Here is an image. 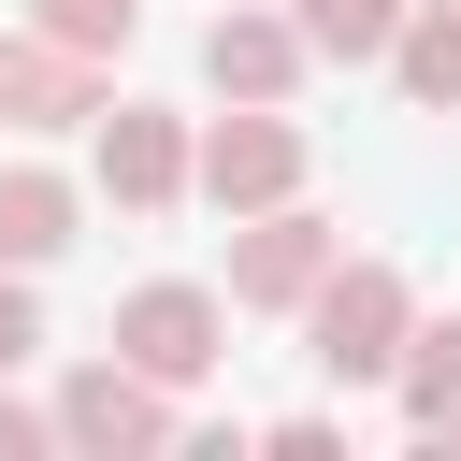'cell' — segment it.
<instances>
[{
  "mask_svg": "<svg viewBox=\"0 0 461 461\" xmlns=\"http://www.w3.org/2000/svg\"><path fill=\"white\" fill-rule=\"evenodd\" d=\"M403 331H418V288H403L389 259H331V274H317V303H303V346H317V375H331V389L403 375Z\"/></svg>",
  "mask_w": 461,
  "mask_h": 461,
  "instance_id": "obj_1",
  "label": "cell"
},
{
  "mask_svg": "<svg viewBox=\"0 0 461 461\" xmlns=\"http://www.w3.org/2000/svg\"><path fill=\"white\" fill-rule=\"evenodd\" d=\"M202 202H216V216H274V202H303V130H288L274 101L216 115V130H202Z\"/></svg>",
  "mask_w": 461,
  "mask_h": 461,
  "instance_id": "obj_2",
  "label": "cell"
},
{
  "mask_svg": "<svg viewBox=\"0 0 461 461\" xmlns=\"http://www.w3.org/2000/svg\"><path fill=\"white\" fill-rule=\"evenodd\" d=\"M331 259H346V230H331V216H303V202H274V216H245V245H230V303L303 317Z\"/></svg>",
  "mask_w": 461,
  "mask_h": 461,
  "instance_id": "obj_3",
  "label": "cell"
},
{
  "mask_svg": "<svg viewBox=\"0 0 461 461\" xmlns=\"http://www.w3.org/2000/svg\"><path fill=\"white\" fill-rule=\"evenodd\" d=\"M216 331H230V317H216V288H130V303H115V360H130V375H158V389H202V375L230 360Z\"/></svg>",
  "mask_w": 461,
  "mask_h": 461,
  "instance_id": "obj_4",
  "label": "cell"
},
{
  "mask_svg": "<svg viewBox=\"0 0 461 461\" xmlns=\"http://www.w3.org/2000/svg\"><path fill=\"white\" fill-rule=\"evenodd\" d=\"M58 447H86V461H144V447H173V389L130 375V360H86V375L58 389Z\"/></svg>",
  "mask_w": 461,
  "mask_h": 461,
  "instance_id": "obj_5",
  "label": "cell"
},
{
  "mask_svg": "<svg viewBox=\"0 0 461 461\" xmlns=\"http://www.w3.org/2000/svg\"><path fill=\"white\" fill-rule=\"evenodd\" d=\"M101 187H115L130 216H173V202L202 187V144H187V115H158V101H115V115H101Z\"/></svg>",
  "mask_w": 461,
  "mask_h": 461,
  "instance_id": "obj_6",
  "label": "cell"
},
{
  "mask_svg": "<svg viewBox=\"0 0 461 461\" xmlns=\"http://www.w3.org/2000/svg\"><path fill=\"white\" fill-rule=\"evenodd\" d=\"M101 115V58H72L58 29H0V130H86Z\"/></svg>",
  "mask_w": 461,
  "mask_h": 461,
  "instance_id": "obj_7",
  "label": "cell"
},
{
  "mask_svg": "<svg viewBox=\"0 0 461 461\" xmlns=\"http://www.w3.org/2000/svg\"><path fill=\"white\" fill-rule=\"evenodd\" d=\"M303 58H317V43H303V14H245V0H230V14L202 29L216 101H288V86H303Z\"/></svg>",
  "mask_w": 461,
  "mask_h": 461,
  "instance_id": "obj_8",
  "label": "cell"
},
{
  "mask_svg": "<svg viewBox=\"0 0 461 461\" xmlns=\"http://www.w3.org/2000/svg\"><path fill=\"white\" fill-rule=\"evenodd\" d=\"M389 72H403V101H418V115H461V0H403Z\"/></svg>",
  "mask_w": 461,
  "mask_h": 461,
  "instance_id": "obj_9",
  "label": "cell"
},
{
  "mask_svg": "<svg viewBox=\"0 0 461 461\" xmlns=\"http://www.w3.org/2000/svg\"><path fill=\"white\" fill-rule=\"evenodd\" d=\"M72 216H86V202H72L58 173H0V259H14V274L72 259Z\"/></svg>",
  "mask_w": 461,
  "mask_h": 461,
  "instance_id": "obj_10",
  "label": "cell"
},
{
  "mask_svg": "<svg viewBox=\"0 0 461 461\" xmlns=\"http://www.w3.org/2000/svg\"><path fill=\"white\" fill-rule=\"evenodd\" d=\"M389 389H403V418H418V432L447 447V432H461V317H418V331H403V375H389Z\"/></svg>",
  "mask_w": 461,
  "mask_h": 461,
  "instance_id": "obj_11",
  "label": "cell"
},
{
  "mask_svg": "<svg viewBox=\"0 0 461 461\" xmlns=\"http://www.w3.org/2000/svg\"><path fill=\"white\" fill-rule=\"evenodd\" d=\"M288 14H303L317 58H389L403 43V0H288Z\"/></svg>",
  "mask_w": 461,
  "mask_h": 461,
  "instance_id": "obj_12",
  "label": "cell"
},
{
  "mask_svg": "<svg viewBox=\"0 0 461 461\" xmlns=\"http://www.w3.org/2000/svg\"><path fill=\"white\" fill-rule=\"evenodd\" d=\"M29 29H58L72 58H115V43L144 29V0H29Z\"/></svg>",
  "mask_w": 461,
  "mask_h": 461,
  "instance_id": "obj_13",
  "label": "cell"
},
{
  "mask_svg": "<svg viewBox=\"0 0 461 461\" xmlns=\"http://www.w3.org/2000/svg\"><path fill=\"white\" fill-rule=\"evenodd\" d=\"M29 346H43V317H29V274H14V259H0V375H14V360H29Z\"/></svg>",
  "mask_w": 461,
  "mask_h": 461,
  "instance_id": "obj_14",
  "label": "cell"
},
{
  "mask_svg": "<svg viewBox=\"0 0 461 461\" xmlns=\"http://www.w3.org/2000/svg\"><path fill=\"white\" fill-rule=\"evenodd\" d=\"M58 447V418H29V403H0V461H43Z\"/></svg>",
  "mask_w": 461,
  "mask_h": 461,
  "instance_id": "obj_15",
  "label": "cell"
}]
</instances>
